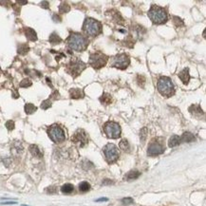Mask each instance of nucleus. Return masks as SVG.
<instances>
[{
    "label": "nucleus",
    "mask_w": 206,
    "mask_h": 206,
    "mask_svg": "<svg viewBox=\"0 0 206 206\" xmlns=\"http://www.w3.org/2000/svg\"><path fill=\"white\" fill-rule=\"evenodd\" d=\"M68 47L76 52H83L88 45V40L80 33H71L68 39Z\"/></svg>",
    "instance_id": "obj_1"
},
{
    "label": "nucleus",
    "mask_w": 206,
    "mask_h": 206,
    "mask_svg": "<svg viewBox=\"0 0 206 206\" xmlns=\"http://www.w3.org/2000/svg\"><path fill=\"white\" fill-rule=\"evenodd\" d=\"M148 16L154 24H163L167 21V14L165 9L157 5H152L148 12Z\"/></svg>",
    "instance_id": "obj_2"
},
{
    "label": "nucleus",
    "mask_w": 206,
    "mask_h": 206,
    "mask_svg": "<svg viewBox=\"0 0 206 206\" xmlns=\"http://www.w3.org/2000/svg\"><path fill=\"white\" fill-rule=\"evenodd\" d=\"M158 90L159 92L163 95V96L169 97L171 95H173L175 92V88H174V85L172 83V80L169 77H161L158 81Z\"/></svg>",
    "instance_id": "obj_3"
},
{
    "label": "nucleus",
    "mask_w": 206,
    "mask_h": 206,
    "mask_svg": "<svg viewBox=\"0 0 206 206\" xmlns=\"http://www.w3.org/2000/svg\"><path fill=\"white\" fill-rule=\"evenodd\" d=\"M83 30L88 35H98L102 30V25L99 21L95 20L93 18H87L84 22Z\"/></svg>",
    "instance_id": "obj_4"
},
{
    "label": "nucleus",
    "mask_w": 206,
    "mask_h": 206,
    "mask_svg": "<svg viewBox=\"0 0 206 206\" xmlns=\"http://www.w3.org/2000/svg\"><path fill=\"white\" fill-rule=\"evenodd\" d=\"M47 134H49V138L52 139V141L56 142V144L64 142L66 139L64 130L57 125H53L50 126V127L47 129Z\"/></svg>",
    "instance_id": "obj_5"
},
{
    "label": "nucleus",
    "mask_w": 206,
    "mask_h": 206,
    "mask_svg": "<svg viewBox=\"0 0 206 206\" xmlns=\"http://www.w3.org/2000/svg\"><path fill=\"white\" fill-rule=\"evenodd\" d=\"M107 60H108V57L103 54V53L101 52L92 53L89 56V65L94 68L99 69L106 65Z\"/></svg>",
    "instance_id": "obj_6"
},
{
    "label": "nucleus",
    "mask_w": 206,
    "mask_h": 206,
    "mask_svg": "<svg viewBox=\"0 0 206 206\" xmlns=\"http://www.w3.org/2000/svg\"><path fill=\"white\" fill-rule=\"evenodd\" d=\"M104 131L110 139H117L121 136V126L115 122H107L104 126Z\"/></svg>",
    "instance_id": "obj_7"
},
{
    "label": "nucleus",
    "mask_w": 206,
    "mask_h": 206,
    "mask_svg": "<svg viewBox=\"0 0 206 206\" xmlns=\"http://www.w3.org/2000/svg\"><path fill=\"white\" fill-rule=\"evenodd\" d=\"M104 153L106 156V159L107 163H112L116 161L117 159L119 158V150L115 144H107L106 146L104 147Z\"/></svg>",
    "instance_id": "obj_8"
},
{
    "label": "nucleus",
    "mask_w": 206,
    "mask_h": 206,
    "mask_svg": "<svg viewBox=\"0 0 206 206\" xmlns=\"http://www.w3.org/2000/svg\"><path fill=\"white\" fill-rule=\"evenodd\" d=\"M129 64H130V59L125 53H121V54L116 55L112 61V66L119 69H125L129 66Z\"/></svg>",
    "instance_id": "obj_9"
},
{
    "label": "nucleus",
    "mask_w": 206,
    "mask_h": 206,
    "mask_svg": "<svg viewBox=\"0 0 206 206\" xmlns=\"http://www.w3.org/2000/svg\"><path fill=\"white\" fill-rule=\"evenodd\" d=\"M85 68V64L82 61L76 60L74 62H71L68 66V71L69 74H71L73 77H77V76L81 73L82 71Z\"/></svg>",
    "instance_id": "obj_10"
},
{
    "label": "nucleus",
    "mask_w": 206,
    "mask_h": 206,
    "mask_svg": "<svg viewBox=\"0 0 206 206\" xmlns=\"http://www.w3.org/2000/svg\"><path fill=\"white\" fill-rule=\"evenodd\" d=\"M71 141L73 142L74 144H78L80 147L85 146V145L88 142L87 133H85L83 129H79V130L76 131L74 133V135L71 137Z\"/></svg>",
    "instance_id": "obj_11"
},
{
    "label": "nucleus",
    "mask_w": 206,
    "mask_h": 206,
    "mask_svg": "<svg viewBox=\"0 0 206 206\" xmlns=\"http://www.w3.org/2000/svg\"><path fill=\"white\" fill-rule=\"evenodd\" d=\"M163 152H164L163 144L157 141L156 142L152 141L147 149V154L149 155V156H158V155L163 154Z\"/></svg>",
    "instance_id": "obj_12"
},
{
    "label": "nucleus",
    "mask_w": 206,
    "mask_h": 206,
    "mask_svg": "<svg viewBox=\"0 0 206 206\" xmlns=\"http://www.w3.org/2000/svg\"><path fill=\"white\" fill-rule=\"evenodd\" d=\"M179 78L182 81V83L184 85H187L190 80V74H189V69L184 68L179 73Z\"/></svg>",
    "instance_id": "obj_13"
},
{
    "label": "nucleus",
    "mask_w": 206,
    "mask_h": 206,
    "mask_svg": "<svg viewBox=\"0 0 206 206\" xmlns=\"http://www.w3.org/2000/svg\"><path fill=\"white\" fill-rule=\"evenodd\" d=\"M196 140L195 136L190 132H184L180 137V142H192Z\"/></svg>",
    "instance_id": "obj_14"
},
{
    "label": "nucleus",
    "mask_w": 206,
    "mask_h": 206,
    "mask_svg": "<svg viewBox=\"0 0 206 206\" xmlns=\"http://www.w3.org/2000/svg\"><path fill=\"white\" fill-rule=\"evenodd\" d=\"M30 152L31 153V155L34 157H36V158H41L43 156V153H42V151L40 150V148L37 146V145L35 144H31L30 145Z\"/></svg>",
    "instance_id": "obj_15"
},
{
    "label": "nucleus",
    "mask_w": 206,
    "mask_h": 206,
    "mask_svg": "<svg viewBox=\"0 0 206 206\" xmlns=\"http://www.w3.org/2000/svg\"><path fill=\"white\" fill-rule=\"evenodd\" d=\"M24 31H25V34H26V37L28 38V40H30V41H36L37 40L36 33L33 30V28H26L24 30Z\"/></svg>",
    "instance_id": "obj_16"
},
{
    "label": "nucleus",
    "mask_w": 206,
    "mask_h": 206,
    "mask_svg": "<svg viewBox=\"0 0 206 206\" xmlns=\"http://www.w3.org/2000/svg\"><path fill=\"white\" fill-rule=\"evenodd\" d=\"M69 94H70V97L73 98V99H80V98L84 97L83 91L79 89V88H72V89L69 90Z\"/></svg>",
    "instance_id": "obj_17"
},
{
    "label": "nucleus",
    "mask_w": 206,
    "mask_h": 206,
    "mask_svg": "<svg viewBox=\"0 0 206 206\" xmlns=\"http://www.w3.org/2000/svg\"><path fill=\"white\" fill-rule=\"evenodd\" d=\"M180 144V137H179L178 135H173L171 136V138L168 141V145L169 147H175L177 145H179Z\"/></svg>",
    "instance_id": "obj_18"
},
{
    "label": "nucleus",
    "mask_w": 206,
    "mask_h": 206,
    "mask_svg": "<svg viewBox=\"0 0 206 206\" xmlns=\"http://www.w3.org/2000/svg\"><path fill=\"white\" fill-rule=\"evenodd\" d=\"M141 176V173L139 172V171H130V172H128L126 174V176H125V180H136L138 179L139 177Z\"/></svg>",
    "instance_id": "obj_19"
},
{
    "label": "nucleus",
    "mask_w": 206,
    "mask_h": 206,
    "mask_svg": "<svg viewBox=\"0 0 206 206\" xmlns=\"http://www.w3.org/2000/svg\"><path fill=\"white\" fill-rule=\"evenodd\" d=\"M73 185L70 184V183H66L61 187V191L63 193H65V194H69V193H71L73 191Z\"/></svg>",
    "instance_id": "obj_20"
},
{
    "label": "nucleus",
    "mask_w": 206,
    "mask_h": 206,
    "mask_svg": "<svg viewBox=\"0 0 206 206\" xmlns=\"http://www.w3.org/2000/svg\"><path fill=\"white\" fill-rule=\"evenodd\" d=\"M69 11H70V7H69L68 3L62 2L61 5L59 6V12H61V14H66V12H68Z\"/></svg>",
    "instance_id": "obj_21"
},
{
    "label": "nucleus",
    "mask_w": 206,
    "mask_h": 206,
    "mask_svg": "<svg viewBox=\"0 0 206 206\" xmlns=\"http://www.w3.org/2000/svg\"><path fill=\"white\" fill-rule=\"evenodd\" d=\"M37 109V107L33 104H27L25 106V111L27 114H33V112H35Z\"/></svg>",
    "instance_id": "obj_22"
},
{
    "label": "nucleus",
    "mask_w": 206,
    "mask_h": 206,
    "mask_svg": "<svg viewBox=\"0 0 206 206\" xmlns=\"http://www.w3.org/2000/svg\"><path fill=\"white\" fill-rule=\"evenodd\" d=\"M100 101L104 104H109L111 103V96L107 93H104L102 95V97L100 98Z\"/></svg>",
    "instance_id": "obj_23"
},
{
    "label": "nucleus",
    "mask_w": 206,
    "mask_h": 206,
    "mask_svg": "<svg viewBox=\"0 0 206 206\" xmlns=\"http://www.w3.org/2000/svg\"><path fill=\"white\" fill-rule=\"evenodd\" d=\"M90 189V184L87 182H83L79 184V190L81 192H87Z\"/></svg>",
    "instance_id": "obj_24"
},
{
    "label": "nucleus",
    "mask_w": 206,
    "mask_h": 206,
    "mask_svg": "<svg viewBox=\"0 0 206 206\" xmlns=\"http://www.w3.org/2000/svg\"><path fill=\"white\" fill-rule=\"evenodd\" d=\"M189 111L193 113L194 115H197V114H202L203 112H202V109L201 108V106H190V108H189Z\"/></svg>",
    "instance_id": "obj_25"
},
{
    "label": "nucleus",
    "mask_w": 206,
    "mask_h": 206,
    "mask_svg": "<svg viewBox=\"0 0 206 206\" xmlns=\"http://www.w3.org/2000/svg\"><path fill=\"white\" fill-rule=\"evenodd\" d=\"M120 148L123 149V151H128L129 148H130V145H129V142H127V140L123 139L121 142H120Z\"/></svg>",
    "instance_id": "obj_26"
},
{
    "label": "nucleus",
    "mask_w": 206,
    "mask_h": 206,
    "mask_svg": "<svg viewBox=\"0 0 206 206\" xmlns=\"http://www.w3.org/2000/svg\"><path fill=\"white\" fill-rule=\"evenodd\" d=\"M62 41V39L60 38L56 33H52V35L49 36V42L52 44H59Z\"/></svg>",
    "instance_id": "obj_27"
},
{
    "label": "nucleus",
    "mask_w": 206,
    "mask_h": 206,
    "mask_svg": "<svg viewBox=\"0 0 206 206\" xmlns=\"http://www.w3.org/2000/svg\"><path fill=\"white\" fill-rule=\"evenodd\" d=\"M28 50V46L27 44H22L18 47V53L19 54H26Z\"/></svg>",
    "instance_id": "obj_28"
},
{
    "label": "nucleus",
    "mask_w": 206,
    "mask_h": 206,
    "mask_svg": "<svg viewBox=\"0 0 206 206\" xmlns=\"http://www.w3.org/2000/svg\"><path fill=\"white\" fill-rule=\"evenodd\" d=\"M173 19H174V20H173V21H174V24H175V26H176V27L180 28V27H182V26H183V25H184V23H183V21H182L180 17H178V16H174Z\"/></svg>",
    "instance_id": "obj_29"
},
{
    "label": "nucleus",
    "mask_w": 206,
    "mask_h": 206,
    "mask_svg": "<svg viewBox=\"0 0 206 206\" xmlns=\"http://www.w3.org/2000/svg\"><path fill=\"white\" fill-rule=\"evenodd\" d=\"M147 128L146 127H144L141 130V133H140V137H141V141L144 142L145 141V139H146V136H147Z\"/></svg>",
    "instance_id": "obj_30"
},
{
    "label": "nucleus",
    "mask_w": 206,
    "mask_h": 206,
    "mask_svg": "<svg viewBox=\"0 0 206 206\" xmlns=\"http://www.w3.org/2000/svg\"><path fill=\"white\" fill-rule=\"evenodd\" d=\"M50 106H52V103H50L49 100H45L42 104H41V108H42V109L46 110L47 108H49Z\"/></svg>",
    "instance_id": "obj_31"
},
{
    "label": "nucleus",
    "mask_w": 206,
    "mask_h": 206,
    "mask_svg": "<svg viewBox=\"0 0 206 206\" xmlns=\"http://www.w3.org/2000/svg\"><path fill=\"white\" fill-rule=\"evenodd\" d=\"M19 85H20L21 87H28L31 85V81H30L28 79H24Z\"/></svg>",
    "instance_id": "obj_32"
},
{
    "label": "nucleus",
    "mask_w": 206,
    "mask_h": 206,
    "mask_svg": "<svg viewBox=\"0 0 206 206\" xmlns=\"http://www.w3.org/2000/svg\"><path fill=\"white\" fill-rule=\"evenodd\" d=\"M122 202L125 205H129V204H132L133 202H134V201H133L132 198H125L122 199Z\"/></svg>",
    "instance_id": "obj_33"
},
{
    "label": "nucleus",
    "mask_w": 206,
    "mask_h": 206,
    "mask_svg": "<svg viewBox=\"0 0 206 206\" xmlns=\"http://www.w3.org/2000/svg\"><path fill=\"white\" fill-rule=\"evenodd\" d=\"M6 127H7L9 130H12L14 128V123L12 121H8L6 123Z\"/></svg>",
    "instance_id": "obj_34"
},
{
    "label": "nucleus",
    "mask_w": 206,
    "mask_h": 206,
    "mask_svg": "<svg viewBox=\"0 0 206 206\" xmlns=\"http://www.w3.org/2000/svg\"><path fill=\"white\" fill-rule=\"evenodd\" d=\"M46 191H47V193H49V194H53V193L56 192V188L54 187V186H50V187L47 188Z\"/></svg>",
    "instance_id": "obj_35"
},
{
    "label": "nucleus",
    "mask_w": 206,
    "mask_h": 206,
    "mask_svg": "<svg viewBox=\"0 0 206 206\" xmlns=\"http://www.w3.org/2000/svg\"><path fill=\"white\" fill-rule=\"evenodd\" d=\"M41 7H43V8H45V9H49V2H47V1H42L41 2Z\"/></svg>",
    "instance_id": "obj_36"
},
{
    "label": "nucleus",
    "mask_w": 206,
    "mask_h": 206,
    "mask_svg": "<svg viewBox=\"0 0 206 206\" xmlns=\"http://www.w3.org/2000/svg\"><path fill=\"white\" fill-rule=\"evenodd\" d=\"M107 184H113V182L110 180H104L103 182V185H107Z\"/></svg>",
    "instance_id": "obj_37"
},
{
    "label": "nucleus",
    "mask_w": 206,
    "mask_h": 206,
    "mask_svg": "<svg viewBox=\"0 0 206 206\" xmlns=\"http://www.w3.org/2000/svg\"><path fill=\"white\" fill-rule=\"evenodd\" d=\"M16 201H7V202H1L0 204L2 205H9V204H16Z\"/></svg>",
    "instance_id": "obj_38"
},
{
    "label": "nucleus",
    "mask_w": 206,
    "mask_h": 206,
    "mask_svg": "<svg viewBox=\"0 0 206 206\" xmlns=\"http://www.w3.org/2000/svg\"><path fill=\"white\" fill-rule=\"evenodd\" d=\"M108 199H107L106 198H101V199H96V202H99V201H107Z\"/></svg>",
    "instance_id": "obj_39"
},
{
    "label": "nucleus",
    "mask_w": 206,
    "mask_h": 206,
    "mask_svg": "<svg viewBox=\"0 0 206 206\" xmlns=\"http://www.w3.org/2000/svg\"><path fill=\"white\" fill-rule=\"evenodd\" d=\"M53 19H54V21H55V22H57V21L60 22V21H61V18H60L59 16H57L56 14H55V15H53Z\"/></svg>",
    "instance_id": "obj_40"
},
{
    "label": "nucleus",
    "mask_w": 206,
    "mask_h": 206,
    "mask_svg": "<svg viewBox=\"0 0 206 206\" xmlns=\"http://www.w3.org/2000/svg\"><path fill=\"white\" fill-rule=\"evenodd\" d=\"M18 3H20V4H27V1H18Z\"/></svg>",
    "instance_id": "obj_41"
}]
</instances>
